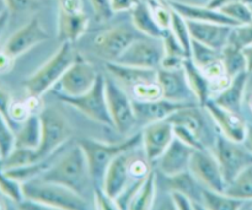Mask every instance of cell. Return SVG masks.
Returning a JSON list of instances; mask_svg holds the SVG:
<instances>
[{"label": "cell", "instance_id": "1", "mask_svg": "<svg viewBox=\"0 0 252 210\" xmlns=\"http://www.w3.org/2000/svg\"><path fill=\"white\" fill-rule=\"evenodd\" d=\"M39 179L66 187L84 198L94 192L88 160L79 143L66 148Z\"/></svg>", "mask_w": 252, "mask_h": 210}, {"label": "cell", "instance_id": "2", "mask_svg": "<svg viewBox=\"0 0 252 210\" xmlns=\"http://www.w3.org/2000/svg\"><path fill=\"white\" fill-rule=\"evenodd\" d=\"M140 144H142V132L132 135L127 140L121 143H103L96 139L80 140L79 145L81 147L86 156V160H88L94 188L95 187L102 188L106 171H107L111 162L118 155L134 150Z\"/></svg>", "mask_w": 252, "mask_h": 210}, {"label": "cell", "instance_id": "3", "mask_svg": "<svg viewBox=\"0 0 252 210\" xmlns=\"http://www.w3.org/2000/svg\"><path fill=\"white\" fill-rule=\"evenodd\" d=\"M21 186L24 198L37 202L47 209H88V201L80 194L61 184L44 181L39 177L24 182Z\"/></svg>", "mask_w": 252, "mask_h": 210}, {"label": "cell", "instance_id": "4", "mask_svg": "<svg viewBox=\"0 0 252 210\" xmlns=\"http://www.w3.org/2000/svg\"><path fill=\"white\" fill-rule=\"evenodd\" d=\"M76 54L74 53L73 43L63 42L58 51L31 76L22 83L27 95L42 96L56 88L58 81L64 75L69 66L75 60Z\"/></svg>", "mask_w": 252, "mask_h": 210}, {"label": "cell", "instance_id": "5", "mask_svg": "<svg viewBox=\"0 0 252 210\" xmlns=\"http://www.w3.org/2000/svg\"><path fill=\"white\" fill-rule=\"evenodd\" d=\"M42 123V137L39 147L34 150V160L41 161L56 154L70 143L71 127L68 120L57 108H44L39 113Z\"/></svg>", "mask_w": 252, "mask_h": 210}, {"label": "cell", "instance_id": "6", "mask_svg": "<svg viewBox=\"0 0 252 210\" xmlns=\"http://www.w3.org/2000/svg\"><path fill=\"white\" fill-rule=\"evenodd\" d=\"M106 76L100 74L96 80L95 85L85 92L84 95L69 97V96L59 93L58 98L65 105L75 108L85 117L94 122L106 127H112L113 123L111 120L110 111H108L107 97H106Z\"/></svg>", "mask_w": 252, "mask_h": 210}, {"label": "cell", "instance_id": "7", "mask_svg": "<svg viewBox=\"0 0 252 210\" xmlns=\"http://www.w3.org/2000/svg\"><path fill=\"white\" fill-rule=\"evenodd\" d=\"M213 154L220 165L226 184L230 183L243 170L252 165V152L244 143L234 142L221 133L214 139Z\"/></svg>", "mask_w": 252, "mask_h": 210}, {"label": "cell", "instance_id": "8", "mask_svg": "<svg viewBox=\"0 0 252 210\" xmlns=\"http://www.w3.org/2000/svg\"><path fill=\"white\" fill-rule=\"evenodd\" d=\"M106 97L113 128L120 134H128L137 124L133 101L113 79L106 78Z\"/></svg>", "mask_w": 252, "mask_h": 210}, {"label": "cell", "instance_id": "9", "mask_svg": "<svg viewBox=\"0 0 252 210\" xmlns=\"http://www.w3.org/2000/svg\"><path fill=\"white\" fill-rule=\"evenodd\" d=\"M98 75L100 73H97L93 64L86 61L83 57L76 56L75 60L64 73L54 89H57L59 93L69 97L84 95L95 85Z\"/></svg>", "mask_w": 252, "mask_h": 210}, {"label": "cell", "instance_id": "10", "mask_svg": "<svg viewBox=\"0 0 252 210\" xmlns=\"http://www.w3.org/2000/svg\"><path fill=\"white\" fill-rule=\"evenodd\" d=\"M189 171L203 188L216 192L225 191L226 182L220 165L213 151H209L207 148L194 150L189 162Z\"/></svg>", "mask_w": 252, "mask_h": 210}, {"label": "cell", "instance_id": "11", "mask_svg": "<svg viewBox=\"0 0 252 210\" xmlns=\"http://www.w3.org/2000/svg\"><path fill=\"white\" fill-rule=\"evenodd\" d=\"M137 38V32L129 26L113 27L98 33L93 41V48L106 61H116Z\"/></svg>", "mask_w": 252, "mask_h": 210}, {"label": "cell", "instance_id": "12", "mask_svg": "<svg viewBox=\"0 0 252 210\" xmlns=\"http://www.w3.org/2000/svg\"><path fill=\"white\" fill-rule=\"evenodd\" d=\"M158 41L160 39L139 37L123 52V54L116 60V63L158 70L161 64L162 56H164L162 44L159 46Z\"/></svg>", "mask_w": 252, "mask_h": 210}, {"label": "cell", "instance_id": "13", "mask_svg": "<svg viewBox=\"0 0 252 210\" xmlns=\"http://www.w3.org/2000/svg\"><path fill=\"white\" fill-rule=\"evenodd\" d=\"M49 39H51V36L42 26L39 19L33 17L10 36V38L5 43L4 49L10 56L16 59L17 57L22 56L33 47L49 41Z\"/></svg>", "mask_w": 252, "mask_h": 210}, {"label": "cell", "instance_id": "14", "mask_svg": "<svg viewBox=\"0 0 252 210\" xmlns=\"http://www.w3.org/2000/svg\"><path fill=\"white\" fill-rule=\"evenodd\" d=\"M175 139L174 125L167 120L144 125L142 130V144L145 159L149 162L158 161Z\"/></svg>", "mask_w": 252, "mask_h": 210}, {"label": "cell", "instance_id": "15", "mask_svg": "<svg viewBox=\"0 0 252 210\" xmlns=\"http://www.w3.org/2000/svg\"><path fill=\"white\" fill-rule=\"evenodd\" d=\"M203 108L214 120L221 134L225 135L229 139L234 140V142H244L248 124H246L241 113L226 110V108L221 107L218 103L214 102L212 98L204 105Z\"/></svg>", "mask_w": 252, "mask_h": 210}, {"label": "cell", "instance_id": "16", "mask_svg": "<svg viewBox=\"0 0 252 210\" xmlns=\"http://www.w3.org/2000/svg\"><path fill=\"white\" fill-rule=\"evenodd\" d=\"M192 39L202 44L221 52L229 43L231 31L234 27L228 25L213 24V22H199L186 20Z\"/></svg>", "mask_w": 252, "mask_h": 210}, {"label": "cell", "instance_id": "17", "mask_svg": "<svg viewBox=\"0 0 252 210\" xmlns=\"http://www.w3.org/2000/svg\"><path fill=\"white\" fill-rule=\"evenodd\" d=\"M198 102H174L166 98H160L157 101H133L134 105L137 122L143 125L150 124L154 122L165 120L170 117L174 112L187 107V106L194 105Z\"/></svg>", "mask_w": 252, "mask_h": 210}, {"label": "cell", "instance_id": "18", "mask_svg": "<svg viewBox=\"0 0 252 210\" xmlns=\"http://www.w3.org/2000/svg\"><path fill=\"white\" fill-rule=\"evenodd\" d=\"M158 81L162 89V98L174 102H193V93L187 83L184 68L176 70L158 69Z\"/></svg>", "mask_w": 252, "mask_h": 210}, {"label": "cell", "instance_id": "19", "mask_svg": "<svg viewBox=\"0 0 252 210\" xmlns=\"http://www.w3.org/2000/svg\"><path fill=\"white\" fill-rule=\"evenodd\" d=\"M132 151L130 150L118 155L106 171L102 188L111 198L117 199L128 187L130 177L129 162L133 159Z\"/></svg>", "mask_w": 252, "mask_h": 210}, {"label": "cell", "instance_id": "20", "mask_svg": "<svg viewBox=\"0 0 252 210\" xmlns=\"http://www.w3.org/2000/svg\"><path fill=\"white\" fill-rule=\"evenodd\" d=\"M194 149L189 145L185 144L180 139L175 137L171 144L166 149V151L158 160L159 169L166 177L176 176L189 170L192 154Z\"/></svg>", "mask_w": 252, "mask_h": 210}, {"label": "cell", "instance_id": "21", "mask_svg": "<svg viewBox=\"0 0 252 210\" xmlns=\"http://www.w3.org/2000/svg\"><path fill=\"white\" fill-rule=\"evenodd\" d=\"M170 6L179 12L182 17L186 20H192V21H199V22H213V24H220V25H228V26L236 27L240 26L236 24L234 20L226 16L225 14L218 9H212L208 5L202 6V5H193L189 4V2L177 1V0H167Z\"/></svg>", "mask_w": 252, "mask_h": 210}, {"label": "cell", "instance_id": "22", "mask_svg": "<svg viewBox=\"0 0 252 210\" xmlns=\"http://www.w3.org/2000/svg\"><path fill=\"white\" fill-rule=\"evenodd\" d=\"M89 27V16L84 12H65L58 10L57 17V34L59 41L74 42L79 41L85 34Z\"/></svg>", "mask_w": 252, "mask_h": 210}, {"label": "cell", "instance_id": "23", "mask_svg": "<svg viewBox=\"0 0 252 210\" xmlns=\"http://www.w3.org/2000/svg\"><path fill=\"white\" fill-rule=\"evenodd\" d=\"M249 75L248 71L238 74L236 76L231 78L230 84L221 91L220 93L216 95V97L212 98L216 103H218L221 107L230 110L233 112L241 113L244 98H245L246 85H248Z\"/></svg>", "mask_w": 252, "mask_h": 210}, {"label": "cell", "instance_id": "24", "mask_svg": "<svg viewBox=\"0 0 252 210\" xmlns=\"http://www.w3.org/2000/svg\"><path fill=\"white\" fill-rule=\"evenodd\" d=\"M167 120L171 122L172 125L181 127L189 132L193 133L203 142L207 125L204 116L201 111V106L198 103H194V105L187 106V107L176 111L167 118Z\"/></svg>", "mask_w": 252, "mask_h": 210}, {"label": "cell", "instance_id": "25", "mask_svg": "<svg viewBox=\"0 0 252 210\" xmlns=\"http://www.w3.org/2000/svg\"><path fill=\"white\" fill-rule=\"evenodd\" d=\"M106 69L113 78L117 79V81L122 83L123 85H127L130 89L140 83L158 79V70L155 69H143L137 68V66L123 65V64L116 63V61H107Z\"/></svg>", "mask_w": 252, "mask_h": 210}, {"label": "cell", "instance_id": "26", "mask_svg": "<svg viewBox=\"0 0 252 210\" xmlns=\"http://www.w3.org/2000/svg\"><path fill=\"white\" fill-rule=\"evenodd\" d=\"M184 70L186 74L187 83H189V89L194 96L196 102L202 108L204 107L207 102L211 100V89H209V81L201 68L196 65L192 61L191 58H187L184 63Z\"/></svg>", "mask_w": 252, "mask_h": 210}, {"label": "cell", "instance_id": "27", "mask_svg": "<svg viewBox=\"0 0 252 210\" xmlns=\"http://www.w3.org/2000/svg\"><path fill=\"white\" fill-rule=\"evenodd\" d=\"M130 14H132L133 27L139 33L144 34L145 37H149V38L160 39L161 41L166 31H164L159 26V24H158L157 20L153 16L147 2H140Z\"/></svg>", "mask_w": 252, "mask_h": 210}, {"label": "cell", "instance_id": "28", "mask_svg": "<svg viewBox=\"0 0 252 210\" xmlns=\"http://www.w3.org/2000/svg\"><path fill=\"white\" fill-rule=\"evenodd\" d=\"M42 137V123L39 115H31L20 124L15 133V148L36 150Z\"/></svg>", "mask_w": 252, "mask_h": 210}, {"label": "cell", "instance_id": "29", "mask_svg": "<svg viewBox=\"0 0 252 210\" xmlns=\"http://www.w3.org/2000/svg\"><path fill=\"white\" fill-rule=\"evenodd\" d=\"M169 181V186L171 191H179L182 193L187 194L191 197L194 201V203L198 206L199 209H204L203 204H202V191L203 187L201 186L196 177L191 174V171L182 172V174L176 175L172 177H166Z\"/></svg>", "mask_w": 252, "mask_h": 210}, {"label": "cell", "instance_id": "30", "mask_svg": "<svg viewBox=\"0 0 252 210\" xmlns=\"http://www.w3.org/2000/svg\"><path fill=\"white\" fill-rule=\"evenodd\" d=\"M157 194V175L150 170L148 176L143 180L134 198L130 202V210H149L153 208Z\"/></svg>", "mask_w": 252, "mask_h": 210}, {"label": "cell", "instance_id": "31", "mask_svg": "<svg viewBox=\"0 0 252 210\" xmlns=\"http://www.w3.org/2000/svg\"><path fill=\"white\" fill-rule=\"evenodd\" d=\"M202 204L204 209L209 210H238L243 208L245 202L239 201L228 196L225 192H216L203 188L202 191Z\"/></svg>", "mask_w": 252, "mask_h": 210}, {"label": "cell", "instance_id": "32", "mask_svg": "<svg viewBox=\"0 0 252 210\" xmlns=\"http://www.w3.org/2000/svg\"><path fill=\"white\" fill-rule=\"evenodd\" d=\"M228 196L243 202H252V165L240 172L230 183L226 184Z\"/></svg>", "mask_w": 252, "mask_h": 210}, {"label": "cell", "instance_id": "33", "mask_svg": "<svg viewBox=\"0 0 252 210\" xmlns=\"http://www.w3.org/2000/svg\"><path fill=\"white\" fill-rule=\"evenodd\" d=\"M220 58L225 66L226 73L230 78L246 71V61L244 57L243 48L233 43H228L220 52Z\"/></svg>", "mask_w": 252, "mask_h": 210}, {"label": "cell", "instance_id": "34", "mask_svg": "<svg viewBox=\"0 0 252 210\" xmlns=\"http://www.w3.org/2000/svg\"><path fill=\"white\" fill-rule=\"evenodd\" d=\"M174 10V9H172ZM171 32L175 34L179 42L181 43L182 48L186 52L187 58H191L192 57V37L189 33V25L185 17H182L179 12H176L174 10L172 12V20H171Z\"/></svg>", "mask_w": 252, "mask_h": 210}, {"label": "cell", "instance_id": "35", "mask_svg": "<svg viewBox=\"0 0 252 210\" xmlns=\"http://www.w3.org/2000/svg\"><path fill=\"white\" fill-rule=\"evenodd\" d=\"M145 2L149 6L153 16L157 20L159 26L164 31H169L171 29L172 12H174L169 1L167 0H147Z\"/></svg>", "mask_w": 252, "mask_h": 210}, {"label": "cell", "instance_id": "36", "mask_svg": "<svg viewBox=\"0 0 252 210\" xmlns=\"http://www.w3.org/2000/svg\"><path fill=\"white\" fill-rule=\"evenodd\" d=\"M192 61L198 68L203 69L207 65L212 64L213 61L220 59V52L211 48V47L202 44L197 41H192Z\"/></svg>", "mask_w": 252, "mask_h": 210}, {"label": "cell", "instance_id": "37", "mask_svg": "<svg viewBox=\"0 0 252 210\" xmlns=\"http://www.w3.org/2000/svg\"><path fill=\"white\" fill-rule=\"evenodd\" d=\"M219 10L239 25H248L252 22L251 5L246 2H230V4L224 5Z\"/></svg>", "mask_w": 252, "mask_h": 210}, {"label": "cell", "instance_id": "38", "mask_svg": "<svg viewBox=\"0 0 252 210\" xmlns=\"http://www.w3.org/2000/svg\"><path fill=\"white\" fill-rule=\"evenodd\" d=\"M132 93L137 101H157L162 98V89L160 86L159 81L152 80L140 83L138 85L133 86Z\"/></svg>", "mask_w": 252, "mask_h": 210}, {"label": "cell", "instance_id": "39", "mask_svg": "<svg viewBox=\"0 0 252 210\" xmlns=\"http://www.w3.org/2000/svg\"><path fill=\"white\" fill-rule=\"evenodd\" d=\"M1 160H0V193L4 194L5 197L11 199L15 203H19V202L24 199L22 186L16 180L7 176L6 172H5V170L1 166Z\"/></svg>", "mask_w": 252, "mask_h": 210}, {"label": "cell", "instance_id": "40", "mask_svg": "<svg viewBox=\"0 0 252 210\" xmlns=\"http://www.w3.org/2000/svg\"><path fill=\"white\" fill-rule=\"evenodd\" d=\"M15 149V132L12 124L0 113V152L1 157L9 156Z\"/></svg>", "mask_w": 252, "mask_h": 210}, {"label": "cell", "instance_id": "41", "mask_svg": "<svg viewBox=\"0 0 252 210\" xmlns=\"http://www.w3.org/2000/svg\"><path fill=\"white\" fill-rule=\"evenodd\" d=\"M229 43L235 44L240 48L252 44V22L248 25H240V26L234 27L233 31H231Z\"/></svg>", "mask_w": 252, "mask_h": 210}, {"label": "cell", "instance_id": "42", "mask_svg": "<svg viewBox=\"0 0 252 210\" xmlns=\"http://www.w3.org/2000/svg\"><path fill=\"white\" fill-rule=\"evenodd\" d=\"M161 44L162 49H164V56H175L187 58L186 52L182 48L179 39H177L176 37H175V34L171 32V30L166 31L165 36L161 38Z\"/></svg>", "mask_w": 252, "mask_h": 210}, {"label": "cell", "instance_id": "43", "mask_svg": "<svg viewBox=\"0 0 252 210\" xmlns=\"http://www.w3.org/2000/svg\"><path fill=\"white\" fill-rule=\"evenodd\" d=\"M89 1H90L97 21H108L115 15L112 6H111V0H89Z\"/></svg>", "mask_w": 252, "mask_h": 210}, {"label": "cell", "instance_id": "44", "mask_svg": "<svg viewBox=\"0 0 252 210\" xmlns=\"http://www.w3.org/2000/svg\"><path fill=\"white\" fill-rule=\"evenodd\" d=\"M94 196V203H95V207L97 209L101 210H115L120 209L118 208V204L116 202V199L111 198L103 188L101 187H95L93 192Z\"/></svg>", "mask_w": 252, "mask_h": 210}, {"label": "cell", "instance_id": "45", "mask_svg": "<svg viewBox=\"0 0 252 210\" xmlns=\"http://www.w3.org/2000/svg\"><path fill=\"white\" fill-rule=\"evenodd\" d=\"M30 116H31V113H30L25 101H12L11 106L9 108V118L11 124L12 123L21 124Z\"/></svg>", "mask_w": 252, "mask_h": 210}, {"label": "cell", "instance_id": "46", "mask_svg": "<svg viewBox=\"0 0 252 210\" xmlns=\"http://www.w3.org/2000/svg\"><path fill=\"white\" fill-rule=\"evenodd\" d=\"M170 198H171V202L175 206V208L179 210L199 209L198 206L194 203L193 199H192L191 197L187 196V194L182 193V192L171 191V193H170Z\"/></svg>", "mask_w": 252, "mask_h": 210}, {"label": "cell", "instance_id": "47", "mask_svg": "<svg viewBox=\"0 0 252 210\" xmlns=\"http://www.w3.org/2000/svg\"><path fill=\"white\" fill-rule=\"evenodd\" d=\"M7 10L10 12H26L32 11V10L38 9L39 1L38 0H5Z\"/></svg>", "mask_w": 252, "mask_h": 210}, {"label": "cell", "instance_id": "48", "mask_svg": "<svg viewBox=\"0 0 252 210\" xmlns=\"http://www.w3.org/2000/svg\"><path fill=\"white\" fill-rule=\"evenodd\" d=\"M148 160L142 159H134L133 157L129 162V174L130 177H133L134 180H143L148 176V174L150 172L149 165H148Z\"/></svg>", "mask_w": 252, "mask_h": 210}, {"label": "cell", "instance_id": "49", "mask_svg": "<svg viewBox=\"0 0 252 210\" xmlns=\"http://www.w3.org/2000/svg\"><path fill=\"white\" fill-rule=\"evenodd\" d=\"M142 0H111V6L115 14L118 12H132Z\"/></svg>", "mask_w": 252, "mask_h": 210}, {"label": "cell", "instance_id": "50", "mask_svg": "<svg viewBox=\"0 0 252 210\" xmlns=\"http://www.w3.org/2000/svg\"><path fill=\"white\" fill-rule=\"evenodd\" d=\"M59 10L65 12H84L83 0H59Z\"/></svg>", "mask_w": 252, "mask_h": 210}, {"label": "cell", "instance_id": "51", "mask_svg": "<svg viewBox=\"0 0 252 210\" xmlns=\"http://www.w3.org/2000/svg\"><path fill=\"white\" fill-rule=\"evenodd\" d=\"M27 108H29L31 115H39L44 110L43 103H42V97L33 95H27V98L25 100Z\"/></svg>", "mask_w": 252, "mask_h": 210}, {"label": "cell", "instance_id": "52", "mask_svg": "<svg viewBox=\"0 0 252 210\" xmlns=\"http://www.w3.org/2000/svg\"><path fill=\"white\" fill-rule=\"evenodd\" d=\"M11 102H12V98L11 96H10V93L0 86V113H1V115L9 120V122H10L9 108L10 106H11Z\"/></svg>", "mask_w": 252, "mask_h": 210}, {"label": "cell", "instance_id": "53", "mask_svg": "<svg viewBox=\"0 0 252 210\" xmlns=\"http://www.w3.org/2000/svg\"><path fill=\"white\" fill-rule=\"evenodd\" d=\"M15 58L10 56L4 48L0 51V73H6L14 65Z\"/></svg>", "mask_w": 252, "mask_h": 210}, {"label": "cell", "instance_id": "54", "mask_svg": "<svg viewBox=\"0 0 252 210\" xmlns=\"http://www.w3.org/2000/svg\"><path fill=\"white\" fill-rule=\"evenodd\" d=\"M236 1H241V2H246V4L252 5V0H209L208 1V6L212 7V9H220L223 7L224 5L230 4V2H236Z\"/></svg>", "mask_w": 252, "mask_h": 210}, {"label": "cell", "instance_id": "55", "mask_svg": "<svg viewBox=\"0 0 252 210\" xmlns=\"http://www.w3.org/2000/svg\"><path fill=\"white\" fill-rule=\"evenodd\" d=\"M243 53L246 61V71H248L249 74H252V44L244 47Z\"/></svg>", "mask_w": 252, "mask_h": 210}, {"label": "cell", "instance_id": "56", "mask_svg": "<svg viewBox=\"0 0 252 210\" xmlns=\"http://www.w3.org/2000/svg\"><path fill=\"white\" fill-rule=\"evenodd\" d=\"M10 14H11V12L7 10V11H5L4 14L0 15V38H1V36L4 34L5 30H6L7 27V24H9Z\"/></svg>", "mask_w": 252, "mask_h": 210}, {"label": "cell", "instance_id": "57", "mask_svg": "<svg viewBox=\"0 0 252 210\" xmlns=\"http://www.w3.org/2000/svg\"><path fill=\"white\" fill-rule=\"evenodd\" d=\"M243 143H244V145H245V147L252 152V124H248L245 139H244Z\"/></svg>", "mask_w": 252, "mask_h": 210}, {"label": "cell", "instance_id": "58", "mask_svg": "<svg viewBox=\"0 0 252 210\" xmlns=\"http://www.w3.org/2000/svg\"><path fill=\"white\" fill-rule=\"evenodd\" d=\"M5 11H7L6 2H5V0H0V15L4 14Z\"/></svg>", "mask_w": 252, "mask_h": 210}, {"label": "cell", "instance_id": "59", "mask_svg": "<svg viewBox=\"0 0 252 210\" xmlns=\"http://www.w3.org/2000/svg\"><path fill=\"white\" fill-rule=\"evenodd\" d=\"M248 106H249V108H250V111L252 112V93H250V95H249V97H248Z\"/></svg>", "mask_w": 252, "mask_h": 210}, {"label": "cell", "instance_id": "60", "mask_svg": "<svg viewBox=\"0 0 252 210\" xmlns=\"http://www.w3.org/2000/svg\"><path fill=\"white\" fill-rule=\"evenodd\" d=\"M2 159V157H1V152H0V160H1Z\"/></svg>", "mask_w": 252, "mask_h": 210}, {"label": "cell", "instance_id": "61", "mask_svg": "<svg viewBox=\"0 0 252 210\" xmlns=\"http://www.w3.org/2000/svg\"><path fill=\"white\" fill-rule=\"evenodd\" d=\"M0 209H2V206H1V204H0Z\"/></svg>", "mask_w": 252, "mask_h": 210}]
</instances>
